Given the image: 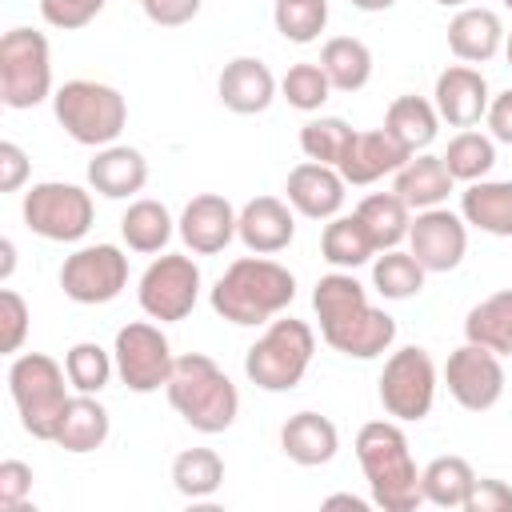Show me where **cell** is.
Wrapping results in <instances>:
<instances>
[{
	"label": "cell",
	"mask_w": 512,
	"mask_h": 512,
	"mask_svg": "<svg viewBox=\"0 0 512 512\" xmlns=\"http://www.w3.org/2000/svg\"><path fill=\"white\" fill-rule=\"evenodd\" d=\"M312 308L328 348L352 360H376L396 340V320L368 300V288L352 272H328L312 288Z\"/></svg>",
	"instance_id": "cell-1"
},
{
	"label": "cell",
	"mask_w": 512,
	"mask_h": 512,
	"mask_svg": "<svg viewBox=\"0 0 512 512\" xmlns=\"http://www.w3.org/2000/svg\"><path fill=\"white\" fill-rule=\"evenodd\" d=\"M292 300H296V276L272 256H256V252L232 260L224 276L212 284V312L240 328L272 324L280 312H288Z\"/></svg>",
	"instance_id": "cell-2"
},
{
	"label": "cell",
	"mask_w": 512,
	"mask_h": 512,
	"mask_svg": "<svg viewBox=\"0 0 512 512\" xmlns=\"http://www.w3.org/2000/svg\"><path fill=\"white\" fill-rule=\"evenodd\" d=\"M356 460L364 468L372 504L384 512H416L424 504L420 468L412 460L400 420H368L356 432Z\"/></svg>",
	"instance_id": "cell-3"
},
{
	"label": "cell",
	"mask_w": 512,
	"mask_h": 512,
	"mask_svg": "<svg viewBox=\"0 0 512 512\" xmlns=\"http://www.w3.org/2000/svg\"><path fill=\"white\" fill-rule=\"evenodd\" d=\"M164 392H168V404L180 412V420L188 428L204 432V436L228 432L236 424V416H240V392H236V384L204 352L176 356Z\"/></svg>",
	"instance_id": "cell-4"
},
{
	"label": "cell",
	"mask_w": 512,
	"mask_h": 512,
	"mask_svg": "<svg viewBox=\"0 0 512 512\" xmlns=\"http://www.w3.org/2000/svg\"><path fill=\"white\" fill-rule=\"evenodd\" d=\"M68 372L48 352H20L8 364V392L20 412V424L32 440H52L68 408Z\"/></svg>",
	"instance_id": "cell-5"
},
{
	"label": "cell",
	"mask_w": 512,
	"mask_h": 512,
	"mask_svg": "<svg viewBox=\"0 0 512 512\" xmlns=\"http://www.w3.org/2000/svg\"><path fill=\"white\" fill-rule=\"evenodd\" d=\"M312 352H316L312 324L296 316H276L244 352V376L264 392H292L304 380Z\"/></svg>",
	"instance_id": "cell-6"
},
{
	"label": "cell",
	"mask_w": 512,
	"mask_h": 512,
	"mask_svg": "<svg viewBox=\"0 0 512 512\" xmlns=\"http://www.w3.org/2000/svg\"><path fill=\"white\" fill-rule=\"evenodd\" d=\"M56 124L84 148H108L128 124V104L112 84L100 80H64L52 92Z\"/></svg>",
	"instance_id": "cell-7"
},
{
	"label": "cell",
	"mask_w": 512,
	"mask_h": 512,
	"mask_svg": "<svg viewBox=\"0 0 512 512\" xmlns=\"http://www.w3.org/2000/svg\"><path fill=\"white\" fill-rule=\"evenodd\" d=\"M52 96V48L36 28H8L0 36V100L12 112L36 108Z\"/></svg>",
	"instance_id": "cell-8"
},
{
	"label": "cell",
	"mask_w": 512,
	"mask_h": 512,
	"mask_svg": "<svg viewBox=\"0 0 512 512\" xmlns=\"http://www.w3.org/2000/svg\"><path fill=\"white\" fill-rule=\"evenodd\" d=\"M20 216L28 224V232H36L40 240L52 244H76L88 236L92 220H96V204L92 192L68 180H40L24 192Z\"/></svg>",
	"instance_id": "cell-9"
},
{
	"label": "cell",
	"mask_w": 512,
	"mask_h": 512,
	"mask_svg": "<svg viewBox=\"0 0 512 512\" xmlns=\"http://www.w3.org/2000/svg\"><path fill=\"white\" fill-rule=\"evenodd\" d=\"M436 384H440V372H436L428 348H416V344L396 348L380 372V404L400 424L424 420L436 404Z\"/></svg>",
	"instance_id": "cell-10"
},
{
	"label": "cell",
	"mask_w": 512,
	"mask_h": 512,
	"mask_svg": "<svg viewBox=\"0 0 512 512\" xmlns=\"http://www.w3.org/2000/svg\"><path fill=\"white\" fill-rule=\"evenodd\" d=\"M112 360H116V376L128 392H156L168 384L172 376V344L168 336L148 324V320H132L116 332V344H112Z\"/></svg>",
	"instance_id": "cell-11"
},
{
	"label": "cell",
	"mask_w": 512,
	"mask_h": 512,
	"mask_svg": "<svg viewBox=\"0 0 512 512\" xmlns=\"http://www.w3.org/2000/svg\"><path fill=\"white\" fill-rule=\"evenodd\" d=\"M136 296H140L144 316H152L160 324L184 320L200 300V268H196V260L180 256V252H160L144 268Z\"/></svg>",
	"instance_id": "cell-12"
},
{
	"label": "cell",
	"mask_w": 512,
	"mask_h": 512,
	"mask_svg": "<svg viewBox=\"0 0 512 512\" xmlns=\"http://www.w3.org/2000/svg\"><path fill=\"white\" fill-rule=\"evenodd\" d=\"M128 284V256L116 244H84L60 264V288L76 304H108Z\"/></svg>",
	"instance_id": "cell-13"
},
{
	"label": "cell",
	"mask_w": 512,
	"mask_h": 512,
	"mask_svg": "<svg viewBox=\"0 0 512 512\" xmlns=\"http://www.w3.org/2000/svg\"><path fill=\"white\" fill-rule=\"evenodd\" d=\"M444 384L452 400L468 412H488L504 396V364L492 348L464 340L456 352H448L444 364Z\"/></svg>",
	"instance_id": "cell-14"
},
{
	"label": "cell",
	"mask_w": 512,
	"mask_h": 512,
	"mask_svg": "<svg viewBox=\"0 0 512 512\" xmlns=\"http://www.w3.org/2000/svg\"><path fill=\"white\" fill-rule=\"evenodd\" d=\"M408 252L424 264V272H452L460 268L464 252H468V224L460 212L440 208H424L416 212L412 228H408Z\"/></svg>",
	"instance_id": "cell-15"
},
{
	"label": "cell",
	"mask_w": 512,
	"mask_h": 512,
	"mask_svg": "<svg viewBox=\"0 0 512 512\" xmlns=\"http://www.w3.org/2000/svg\"><path fill=\"white\" fill-rule=\"evenodd\" d=\"M236 220H240V212L224 196L200 192L184 204V212L176 220V232L196 256H216L236 240Z\"/></svg>",
	"instance_id": "cell-16"
},
{
	"label": "cell",
	"mask_w": 512,
	"mask_h": 512,
	"mask_svg": "<svg viewBox=\"0 0 512 512\" xmlns=\"http://www.w3.org/2000/svg\"><path fill=\"white\" fill-rule=\"evenodd\" d=\"M488 80L480 68L472 64H448L440 76H436V88H432V104L440 112V120H448L452 128H476L488 112Z\"/></svg>",
	"instance_id": "cell-17"
},
{
	"label": "cell",
	"mask_w": 512,
	"mask_h": 512,
	"mask_svg": "<svg viewBox=\"0 0 512 512\" xmlns=\"http://www.w3.org/2000/svg\"><path fill=\"white\" fill-rule=\"evenodd\" d=\"M344 188L348 180L340 176V168L320 164V160H304L288 172L284 180V200L296 208V216L308 220H332L344 208Z\"/></svg>",
	"instance_id": "cell-18"
},
{
	"label": "cell",
	"mask_w": 512,
	"mask_h": 512,
	"mask_svg": "<svg viewBox=\"0 0 512 512\" xmlns=\"http://www.w3.org/2000/svg\"><path fill=\"white\" fill-rule=\"evenodd\" d=\"M236 236L248 252L256 256H276L292 244L296 236V208L280 196H256L240 208V220H236Z\"/></svg>",
	"instance_id": "cell-19"
},
{
	"label": "cell",
	"mask_w": 512,
	"mask_h": 512,
	"mask_svg": "<svg viewBox=\"0 0 512 512\" xmlns=\"http://www.w3.org/2000/svg\"><path fill=\"white\" fill-rule=\"evenodd\" d=\"M412 152L384 128H368V132H352V144L340 160V176L352 184V188H364V184H376L392 172L404 168Z\"/></svg>",
	"instance_id": "cell-20"
},
{
	"label": "cell",
	"mask_w": 512,
	"mask_h": 512,
	"mask_svg": "<svg viewBox=\"0 0 512 512\" xmlns=\"http://www.w3.org/2000/svg\"><path fill=\"white\" fill-rule=\"evenodd\" d=\"M276 92H280L276 76H272L268 64L256 60V56H236V60H228L224 72H220V80H216L220 104H224L228 112H236V116H256V112H264V108L276 100Z\"/></svg>",
	"instance_id": "cell-21"
},
{
	"label": "cell",
	"mask_w": 512,
	"mask_h": 512,
	"mask_svg": "<svg viewBox=\"0 0 512 512\" xmlns=\"http://www.w3.org/2000/svg\"><path fill=\"white\" fill-rule=\"evenodd\" d=\"M88 184L108 200H128L148 184V160L132 144L96 148V156L88 160Z\"/></svg>",
	"instance_id": "cell-22"
},
{
	"label": "cell",
	"mask_w": 512,
	"mask_h": 512,
	"mask_svg": "<svg viewBox=\"0 0 512 512\" xmlns=\"http://www.w3.org/2000/svg\"><path fill=\"white\" fill-rule=\"evenodd\" d=\"M504 24L492 8H476L464 4L456 8V16L448 20V48L460 64H484L504 48Z\"/></svg>",
	"instance_id": "cell-23"
},
{
	"label": "cell",
	"mask_w": 512,
	"mask_h": 512,
	"mask_svg": "<svg viewBox=\"0 0 512 512\" xmlns=\"http://www.w3.org/2000/svg\"><path fill=\"white\" fill-rule=\"evenodd\" d=\"M280 448H284V456H288L292 464H300V468H320V464H328V460L336 456L340 432H336V424H332L328 416H320V412H296V416H288L284 428H280Z\"/></svg>",
	"instance_id": "cell-24"
},
{
	"label": "cell",
	"mask_w": 512,
	"mask_h": 512,
	"mask_svg": "<svg viewBox=\"0 0 512 512\" xmlns=\"http://www.w3.org/2000/svg\"><path fill=\"white\" fill-rule=\"evenodd\" d=\"M452 172L444 168L440 156H428V152H416L404 160L400 172H392V192L412 208V212H424V208H440L452 192Z\"/></svg>",
	"instance_id": "cell-25"
},
{
	"label": "cell",
	"mask_w": 512,
	"mask_h": 512,
	"mask_svg": "<svg viewBox=\"0 0 512 512\" xmlns=\"http://www.w3.org/2000/svg\"><path fill=\"white\" fill-rule=\"evenodd\" d=\"M108 432H112L108 408H104L96 396L76 392V396L68 400V408H64L60 424H56L52 444H60V448H64V452H72V456H84V452H96V448L108 440Z\"/></svg>",
	"instance_id": "cell-26"
},
{
	"label": "cell",
	"mask_w": 512,
	"mask_h": 512,
	"mask_svg": "<svg viewBox=\"0 0 512 512\" xmlns=\"http://www.w3.org/2000/svg\"><path fill=\"white\" fill-rule=\"evenodd\" d=\"M460 216L468 228L512 240V180H476L460 192Z\"/></svg>",
	"instance_id": "cell-27"
},
{
	"label": "cell",
	"mask_w": 512,
	"mask_h": 512,
	"mask_svg": "<svg viewBox=\"0 0 512 512\" xmlns=\"http://www.w3.org/2000/svg\"><path fill=\"white\" fill-rule=\"evenodd\" d=\"M172 232H176L172 212H168L160 200H148V196L132 200L128 212L120 216V236H124V244H128L132 252H140V256H160V252L168 248Z\"/></svg>",
	"instance_id": "cell-28"
},
{
	"label": "cell",
	"mask_w": 512,
	"mask_h": 512,
	"mask_svg": "<svg viewBox=\"0 0 512 512\" xmlns=\"http://www.w3.org/2000/svg\"><path fill=\"white\" fill-rule=\"evenodd\" d=\"M320 252H324V260H328L332 268L352 272V268H360V264L376 260V252H380V248H376V240L368 236L364 220L352 212V216H332V220H324Z\"/></svg>",
	"instance_id": "cell-29"
},
{
	"label": "cell",
	"mask_w": 512,
	"mask_h": 512,
	"mask_svg": "<svg viewBox=\"0 0 512 512\" xmlns=\"http://www.w3.org/2000/svg\"><path fill=\"white\" fill-rule=\"evenodd\" d=\"M320 68L332 80V92H360L372 80V48L356 36H332L320 48Z\"/></svg>",
	"instance_id": "cell-30"
},
{
	"label": "cell",
	"mask_w": 512,
	"mask_h": 512,
	"mask_svg": "<svg viewBox=\"0 0 512 512\" xmlns=\"http://www.w3.org/2000/svg\"><path fill=\"white\" fill-rule=\"evenodd\" d=\"M464 340L492 348L496 356H512V288L492 292L488 300L472 304L464 316Z\"/></svg>",
	"instance_id": "cell-31"
},
{
	"label": "cell",
	"mask_w": 512,
	"mask_h": 512,
	"mask_svg": "<svg viewBox=\"0 0 512 512\" xmlns=\"http://www.w3.org/2000/svg\"><path fill=\"white\" fill-rule=\"evenodd\" d=\"M436 128H440V112L424 96H396L384 112V132H392L412 156L436 140Z\"/></svg>",
	"instance_id": "cell-32"
},
{
	"label": "cell",
	"mask_w": 512,
	"mask_h": 512,
	"mask_svg": "<svg viewBox=\"0 0 512 512\" xmlns=\"http://www.w3.org/2000/svg\"><path fill=\"white\" fill-rule=\"evenodd\" d=\"M472 484H476V472L464 456H436L420 468L424 504H436V508H464Z\"/></svg>",
	"instance_id": "cell-33"
},
{
	"label": "cell",
	"mask_w": 512,
	"mask_h": 512,
	"mask_svg": "<svg viewBox=\"0 0 512 512\" xmlns=\"http://www.w3.org/2000/svg\"><path fill=\"white\" fill-rule=\"evenodd\" d=\"M356 216L364 220L368 236L376 240L380 252L388 248H400V240H408V228H412V208L396 196V192H372L356 204Z\"/></svg>",
	"instance_id": "cell-34"
},
{
	"label": "cell",
	"mask_w": 512,
	"mask_h": 512,
	"mask_svg": "<svg viewBox=\"0 0 512 512\" xmlns=\"http://www.w3.org/2000/svg\"><path fill=\"white\" fill-rule=\"evenodd\" d=\"M224 484V460L212 448H184L172 460V488L188 500H208Z\"/></svg>",
	"instance_id": "cell-35"
},
{
	"label": "cell",
	"mask_w": 512,
	"mask_h": 512,
	"mask_svg": "<svg viewBox=\"0 0 512 512\" xmlns=\"http://www.w3.org/2000/svg\"><path fill=\"white\" fill-rule=\"evenodd\" d=\"M440 160H444V168L452 172V180L476 184V180H484V176L492 172V164H496V140L484 136V132H476V128H460V132L448 140V148H444Z\"/></svg>",
	"instance_id": "cell-36"
},
{
	"label": "cell",
	"mask_w": 512,
	"mask_h": 512,
	"mask_svg": "<svg viewBox=\"0 0 512 512\" xmlns=\"http://www.w3.org/2000/svg\"><path fill=\"white\" fill-rule=\"evenodd\" d=\"M424 276V264L404 248H388L372 260V288L384 300H412L424 288Z\"/></svg>",
	"instance_id": "cell-37"
},
{
	"label": "cell",
	"mask_w": 512,
	"mask_h": 512,
	"mask_svg": "<svg viewBox=\"0 0 512 512\" xmlns=\"http://www.w3.org/2000/svg\"><path fill=\"white\" fill-rule=\"evenodd\" d=\"M64 372H68V384H72L76 392L96 396V392L108 388V380H112V372H116V360H112V352H104L96 340H80V344H72V348L64 352Z\"/></svg>",
	"instance_id": "cell-38"
},
{
	"label": "cell",
	"mask_w": 512,
	"mask_h": 512,
	"mask_svg": "<svg viewBox=\"0 0 512 512\" xmlns=\"http://www.w3.org/2000/svg\"><path fill=\"white\" fill-rule=\"evenodd\" d=\"M272 24L288 44H312L328 24V0H276Z\"/></svg>",
	"instance_id": "cell-39"
},
{
	"label": "cell",
	"mask_w": 512,
	"mask_h": 512,
	"mask_svg": "<svg viewBox=\"0 0 512 512\" xmlns=\"http://www.w3.org/2000/svg\"><path fill=\"white\" fill-rule=\"evenodd\" d=\"M352 132L356 128L348 120H340V116H316V120H308L300 128V152L308 160H320V164L340 168V160H344V152L352 144Z\"/></svg>",
	"instance_id": "cell-40"
},
{
	"label": "cell",
	"mask_w": 512,
	"mask_h": 512,
	"mask_svg": "<svg viewBox=\"0 0 512 512\" xmlns=\"http://www.w3.org/2000/svg\"><path fill=\"white\" fill-rule=\"evenodd\" d=\"M280 96H284L296 112H320L324 100L332 96V80L324 76L320 60H300V64H292V68L284 72Z\"/></svg>",
	"instance_id": "cell-41"
},
{
	"label": "cell",
	"mask_w": 512,
	"mask_h": 512,
	"mask_svg": "<svg viewBox=\"0 0 512 512\" xmlns=\"http://www.w3.org/2000/svg\"><path fill=\"white\" fill-rule=\"evenodd\" d=\"M28 320H32V312H28L24 296L16 288H4L0 292V352L4 356H20V348L28 340Z\"/></svg>",
	"instance_id": "cell-42"
},
{
	"label": "cell",
	"mask_w": 512,
	"mask_h": 512,
	"mask_svg": "<svg viewBox=\"0 0 512 512\" xmlns=\"http://www.w3.org/2000/svg\"><path fill=\"white\" fill-rule=\"evenodd\" d=\"M104 12V0H40V16L48 28L60 32H76L84 24H92Z\"/></svg>",
	"instance_id": "cell-43"
},
{
	"label": "cell",
	"mask_w": 512,
	"mask_h": 512,
	"mask_svg": "<svg viewBox=\"0 0 512 512\" xmlns=\"http://www.w3.org/2000/svg\"><path fill=\"white\" fill-rule=\"evenodd\" d=\"M464 512H512V488L496 476H476Z\"/></svg>",
	"instance_id": "cell-44"
},
{
	"label": "cell",
	"mask_w": 512,
	"mask_h": 512,
	"mask_svg": "<svg viewBox=\"0 0 512 512\" xmlns=\"http://www.w3.org/2000/svg\"><path fill=\"white\" fill-rule=\"evenodd\" d=\"M28 492H32V468L24 460H4L0 464V508L8 512L24 508Z\"/></svg>",
	"instance_id": "cell-45"
},
{
	"label": "cell",
	"mask_w": 512,
	"mask_h": 512,
	"mask_svg": "<svg viewBox=\"0 0 512 512\" xmlns=\"http://www.w3.org/2000/svg\"><path fill=\"white\" fill-rule=\"evenodd\" d=\"M140 8L160 28H184L200 16V0H144Z\"/></svg>",
	"instance_id": "cell-46"
},
{
	"label": "cell",
	"mask_w": 512,
	"mask_h": 512,
	"mask_svg": "<svg viewBox=\"0 0 512 512\" xmlns=\"http://www.w3.org/2000/svg\"><path fill=\"white\" fill-rule=\"evenodd\" d=\"M28 180V152L16 140H0V192H20Z\"/></svg>",
	"instance_id": "cell-47"
},
{
	"label": "cell",
	"mask_w": 512,
	"mask_h": 512,
	"mask_svg": "<svg viewBox=\"0 0 512 512\" xmlns=\"http://www.w3.org/2000/svg\"><path fill=\"white\" fill-rule=\"evenodd\" d=\"M484 124H488V136H492V140L512 144V88H504V92H496V96L488 100Z\"/></svg>",
	"instance_id": "cell-48"
},
{
	"label": "cell",
	"mask_w": 512,
	"mask_h": 512,
	"mask_svg": "<svg viewBox=\"0 0 512 512\" xmlns=\"http://www.w3.org/2000/svg\"><path fill=\"white\" fill-rule=\"evenodd\" d=\"M324 508H352V512H368V500L352 496V492H332L324 496Z\"/></svg>",
	"instance_id": "cell-49"
},
{
	"label": "cell",
	"mask_w": 512,
	"mask_h": 512,
	"mask_svg": "<svg viewBox=\"0 0 512 512\" xmlns=\"http://www.w3.org/2000/svg\"><path fill=\"white\" fill-rule=\"evenodd\" d=\"M12 268H16V244L4 236V240H0V280H4V284L12 280Z\"/></svg>",
	"instance_id": "cell-50"
},
{
	"label": "cell",
	"mask_w": 512,
	"mask_h": 512,
	"mask_svg": "<svg viewBox=\"0 0 512 512\" xmlns=\"http://www.w3.org/2000/svg\"><path fill=\"white\" fill-rule=\"evenodd\" d=\"M396 0H352V8H360V12H388Z\"/></svg>",
	"instance_id": "cell-51"
},
{
	"label": "cell",
	"mask_w": 512,
	"mask_h": 512,
	"mask_svg": "<svg viewBox=\"0 0 512 512\" xmlns=\"http://www.w3.org/2000/svg\"><path fill=\"white\" fill-rule=\"evenodd\" d=\"M432 4H440V8H464L468 0H432Z\"/></svg>",
	"instance_id": "cell-52"
},
{
	"label": "cell",
	"mask_w": 512,
	"mask_h": 512,
	"mask_svg": "<svg viewBox=\"0 0 512 512\" xmlns=\"http://www.w3.org/2000/svg\"><path fill=\"white\" fill-rule=\"evenodd\" d=\"M504 56H508V64H512V32L504 36Z\"/></svg>",
	"instance_id": "cell-53"
},
{
	"label": "cell",
	"mask_w": 512,
	"mask_h": 512,
	"mask_svg": "<svg viewBox=\"0 0 512 512\" xmlns=\"http://www.w3.org/2000/svg\"><path fill=\"white\" fill-rule=\"evenodd\" d=\"M500 4H504V8H512V0H500Z\"/></svg>",
	"instance_id": "cell-54"
},
{
	"label": "cell",
	"mask_w": 512,
	"mask_h": 512,
	"mask_svg": "<svg viewBox=\"0 0 512 512\" xmlns=\"http://www.w3.org/2000/svg\"><path fill=\"white\" fill-rule=\"evenodd\" d=\"M140 4H144V0H140Z\"/></svg>",
	"instance_id": "cell-55"
}]
</instances>
